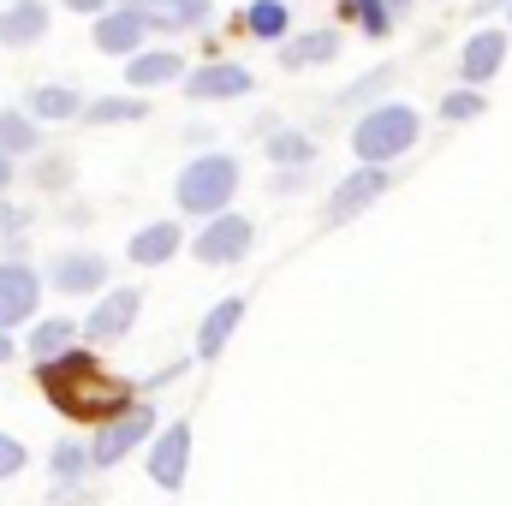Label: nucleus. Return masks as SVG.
Segmentation results:
<instances>
[{
  "mask_svg": "<svg viewBox=\"0 0 512 506\" xmlns=\"http://www.w3.org/2000/svg\"><path fill=\"white\" fill-rule=\"evenodd\" d=\"M6 358H12V340H6V334H0V364H6Z\"/></svg>",
  "mask_w": 512,
  "mask_h": 506,
  "instance_id": "37",
  "label": "nucleus"
},
{
  "mask_svg": "<svg viewBox=\"0 0 512 506\" xmlns=\"http://www.w3.org/2000/svg\"><path fill=\"white\" fill-rule=\"evenodd\" d=\"M507 42H512V30H471V42L459 48V78H465V90H483V84L507 66Z\"/></svg>",
  "mask_w": 512,
  "mask_h": 506,
  "instance_id": "9",
  "label": "nucleus"
},
{
  "mask_svg": "<svg viewBox=\"0 0 512 506\" xmlns=\"http://www.w3.org/2000/svg\"><path fill=\"white\" fill-rule=\"evenodd\" d=\"M239 30L256 36V42H280V36L292 30V6H286V0H251V6L239 12Z\"/></svg>",
  "mask_w": 512,
  "mask_h": 506,
  "instance_id": "22",
  "label": "nucleus"
},
{
  "mask_svg": "<svg viewBox=\"0 0 512 506\" xmlns=\"http://www.w3.org/2000/svg\"><path fill=\"white\" fill-rule=\"evenodd\" d=\"M149 435H155V405H143V399H137L126 417H114V423H102V429H96V441H90V465H102V471H108V465H120V459L137 453Z\"/></svg>",
  "mask_w": 512,
  "mask_h": 506,
  "instance_id": "4",
  "label": "nucleus"
},
{
  "mask_svg": "<svg viewBox=\"0 0 512 506\" xmlns=\"http://www.w3.org/2000/svg\"><path fill=\"white\" fill-rule=\"evenodd\" d=\"M251 245H256V227L245 221V215H233V209H227V215H215V221L197 233V245H191V251H197V262H209V268H233Z\"/></svg>",
  "mask_w": 512,
  "mask_h": 506,
  "instance_id": "5",
  "label": "nucleus"
},
{
  "mask_svg": "<svg viewBox=\"0 0 512 506\" xmlns=\"http://www.w3.org/2000/svg\"><path fill=\"white\" fill-rule=\"evenodd\" d=\"M6 185H12V161L0 155V197H6Z\"/></svg>",
  "mask_w": 512,
  "mask_h": 506,
  "instance_id": "36",
  "label": "nucleus"
},
{
  "mask_svg": "<svg viewBox=\"0 0 512 506\" xmlns=\"http://www.w3.org/2000/svg\"><path fill=\"white\" fill-rule=\"evenodd\" d=\"M143 114H149L143 96H96V102H84V120L90 126H137Z\"/></svg>",
  "mask_w": 512,
  "mask_h": 506,
  "instance_id": "24",
  "label": "nucleus"
},
{
  "mask_svg": "<svg viewBox=\"0 0 512 506\" xmlns=\"http://www.w3.org/2000/svg\"><path fill=\"white\" fill-rule=\"evenodd\" d=\"M137 310H143V292H137V286H114V292H102V298H96V310L84 316V334H90V346H108V340H120L131 322H137Z\"/></svg>",
  "mask_w": 512,
  "mask_h": 506,
  "instance_id": "8",
  "label": "nucleus"
},
{
  "mask_svg": "<svg viewBox=\"0 0 512 506\" xmlns=\"http://www.w3.org/2000/svg\"><path fill=\"white\" fill-rule=\"evenodd\" d=\"M42 30H48V6L42 0L0 6V48H30V42H42Z\"/></svg>",
  "mask_w": 512,
  "mask_h": 506,
  "instance_id": "17",
  "label": "nucleus"
},
{
  "mask_svg": "<svg viewBox=\"0 0 512 506\" xmlns=\"http://www.w3.org/2000/svg\"><path fill=\"white\" fill-rule=\"evenodd\" d=\"M48 286H54V292H66V298L102 292V286H108V262H102L96 251H66V256H54V274H48Z\"/></svg>",
  "mask_w": 512,
  "mask_h": 506,
  "instance_id": "12",
  "label": "nucleus"
},
{
  "mask_svg": "<svg viewBox=\"0 0 512 506\" xmlns=\"http://www.w3.org/2000/svg\"><path fill=\"white\" fill-rule=\"evenodd\" d=\"M143 36H149V24H143L131 6H108V12L96 18V48H102V54L131 60V54H143Z\"/></svg>",
  "mask_w": 512,
  "mask_h": 506,
  "instance_id": "14",
  "label": "nucleus"
},
{
  "mask_svg": "<svg viewBox=\"0 0 512 506\" xmlns=\"http://www.w3.org/2000/svg\"><path fill=\"white\" fill-rule=\"evenodd\" d=\"M185 465H191V423H167L155 435V447H149V483L155 489H179Z\"/></svg>",
  "mask_w": 512,
  "mask_h": 506,
  "instance_id": "11",
  "label": "nucleus"
},
{
  "mask_svg": "<svg viewBox=\"0 0 512 506\" xmlns=\"http://www.w3.org/2000/svg\"><path fill=\"white\" fill-rule=\"evenodd\" d=\"M512 0H471V12H477V18H489V12H507Z\"/></svg>",
  "mask_w": 512,
  "mask_h": 506,
  "instance_id": "34",
  "label": "nucleus"
},
{
  "mask_svg": "<svg viewBox=\"0 0 512 506\" xmlns=\"http://www.w3.org/2000/svg\"><path fill=\"white\" fill-rule=\"evenodd\" d=\"M24 114H30L36 126H66V120H78V114H84V96H78L72 84H36Z\"/></svg>",
  "mask_w": 512,
  "mask_h": 506,
  "instance_id": "19",
  "label": "nucleus"
},
{
  "mask_svg": "<svg viewBox=\"0 0 512 506\" xmlns=\"http://www.w3.org/2000/svg\"><path fill=\"white\" fill-rule=\"evenodd\" d=\"M66 6H72V12H96V18L108 12V0H66Z\"/></svg>",
  "mask_w": 512,
  "mask_h": 506,
  "instance_id": "35",
  "label": "nucleus"
},
{
  "mask_svg": "<svg viewBox=\"0 0 512 506\" xmlns=\"http://www.w3.org/2000/svg\"><path fill=\"white\" fill-rule=\"evenodd\" d=\"M507 24H512V6H507Z\"/></svg>",
  "mask_w": 512,
  "mask_h": 506,
  "instance_id": "39",
  "label": "nucleus"
},
{
  "mask_svg": "<svg viewBox=\"0 0 512 506\" xmlns=\"http://www.w3.org/2000/svg\"><path fill=\"white\" fill-rule=\"evenodd\" d=\"M36 191H48V197H66L72 191V161L66 155H48V161H36Z\"/></svg>",
  "mask_w": 512,
  "mask_h": 506,
  "instance_id": "28",
  "label": "nucleus"
},
{
  "mask_svg": "<svg viewBox=\"0 0 512 506\" xmlns=\"http://www.w3.org/2000/svg\"><path fill=\"white\" fill-rule=\"evenodd\" d=\"M256 78L245 66H233V60H209V66H197V72H185V96L191 102H233V96H251Z\"/></svg>",
  "mask_w": 512,
  "mask_h": 506,
  "instance_id": "10",
  "label": "nucleus"
},
{
  "mask_svg": "<svg viewBox=\"0 0 512 506\" xmlns=\"http://www.w3.org/2000/svg\"><path fill=\"white\" fill-rule=\"evenodd\" d=\"M60 352H72V322H60V316L36 322V328H30V358H36V364H54Z\"/></svg>",
  "mask_w": 512,
  "mask_h": 506,
  "instance_id": "25",
  "label": "nucleus"
},
{
  "mask_svg": "<svg viewBox=\"0 0 512 506\" xmlns=\"http://www.w3.org/2000/svg\"><path fill=\"white\" fill-rule=\"evenodd\" d=\"M84 471H90V447H84V441H60V447H54V477L72 483V477H84Z\"/></svg>",
  "mask_w": 512,
  "mask_h": 506,
  "instance_id": "29",
  "label": "nucleus"
},
{
  "mask_svg": "<svg viewBox=\"0 0 512 506\" xmlns=\"http://www.w3.org/2000/svg\"><path fill=\"white\" fill-rule=\"evenodd\" d=\"M477 114H483V90H465V84H459V90L441 96V120H447V126H465V120H477Z\"/></svg>",
  "mask_w": 512,
  "mask_h": 506,
  "instance_id": "27",
  "label": "nucleus"
},
{
  "mask_svg": "<svg viewBox=\"0 0 512 506\" xmlns=\"http://www.w3.org/2000/svg\"><path fill=\"white\" fill-rule=\"evenodd\" d=\"M387 185H393V173L387 167H358V173H346L334 191H328V227H340V221H358L376 197H382Z\"/></svg>",
  "mask_w": 512,
  "mask_h": 506,
  "instance_id": "7",
  "label": "nucleus"
},
{
  "mask_svg": "<svg viewBox=\"0 0 512 506\" xmlns=\"http://www.w3.org/2000/svg\"><path fill=\"white\" fill-rule=\"evenodd\" d=\"M262 149H268V161L286 173V167H310L316 161V137L310 131H292V126H274L262 131Z\"/></svg>",
  "mask_w": 512,
  "mask_h": 506,
  "instance_id": "21",
  "label": "nucleus"
},
{
  "mask_svg": "<svg viewBox=\"0 0 512 506\" xmlns=\"http://www.w3.org/2000/svg\"><path fill=\"white\" fill-rule=\"evenodd\" d=\"M36 387L48 393V405L60 411V417H72V423H114V417H126L131 405H137V387L126 376H114L96 352H84V346H72V352H60L54 364H36Z\"/></svg>",
  "mask_w": 512,
  "mask_h": 506,
  "instance_id": "1",
  "label": "nucleus"
},
{
  "mask_svg": "<svg viewBox=\"0 0 512 506\" xmlns=\"http://www.w3.org/2000/svg\"><path fill=\"white\" fill-rule=\"evenodd\" d=\"M126 78H131V96L137 90H161V84H185V60L173 48H143L126 60Z\"/></svg>",
  "mask_w": 512,
  "mask_h": 506,
  "instance_id": "15",
  "label": "nucleus"
},
{
  "mask_svg": "<svg viewBox=\"0 0 512 506\" xmlns=\"http://www.w3.org/2000/svg\"><path fill=\"white\" fill-rule=\"evenodd\" d=\"M340 18H352L364 36H387L393 30V6L387 0H340Z\"/></svg>",
  "mask_w": 512,
  "mask_h": 506,
  "instance_id": "26",
  "label": "nucleus"
},
{
  "mask_svg": "<svg viewBox=\"0 0 512 506\" xmlns=\"http://www.w3.org/2000/svg\"><path fill=\"white\" fill-rule=\"evenodd\" d=\"M18 471H24V447H18L12 435H0V483H6V477H18Z\"/></svg>",
  "mask_w": 512,
  "mask_h": 506,
  "instance_id": "32",
  "label": "nucleus"
},
{
  "mask_svg": "<svg viewBox=\"0 0 512 506\" xmlns=\"http://www.w3.org/2000/svg\"><path fill=\"white\" fill-rule=\"evenodd\" d=\"M417 137H423L417 108H405V102H376V108L352 126V149H358L364 167H387V161H399Z\"/></svg>",
  "mask_w": 512,
  "mask_h": 506,
  "instance_id": "3",
  "label": "nucleus"
},
{
  "mask_svg": "<svg viewBox=\"0 0 512 506\" xmlns=\"http://www.w3.org/2000/svg\"><path fill=\"white\" fill-rule=\"evenodd\" d=\"M387 84H393V66H376L370 78H358L352 90H340V102H346V108H358V102H370V96H382Z\"/></svg>",
  "mask_w": 512,
  "mask_h": 506,
  "instance_id": "30",
  "label": "nucleus"
},
{
  "mask_svg": "<svg viewBox=\"0 0 512 506\" xmlns=\"http://www.w3.org/2000/svg\"><path fill=\"white\" fill-rule=\"evenodd\" d=\"M387 6H393V18H399V12H411V0H387Z\"/></svg>",
  "mask_w": 512,
  "mask_h": 506,
  "instance_id": "38",
  "label": "nucleus"
},
{
  "mask_svg": "<svg viewBox=\"0 0 512 506\" xmlns=\"http://www.w3.org/2000/svg\"><path fill=\"white\" fill-rule=\"evenodd\" d=\"M340 54V30L322 24V30H304V36H286L280 42V66L286 72H304V66H328Z\"/></svg>",
  "mask_w": 512,
  "mask_h": 506,
  "instance_id": "16",
  "label": "nucleus"
},
{
  "mask_svg": "<svg viewBox=\"0 0 512 506\" xmlns=\"http://www.w3.org/2000/svg\"><path fill=\"white\" fill-rule=\"evenodd\" d=\"M304 185H310V173H304V167H286V173H274V179H268V191H274V197H280V191H304Z\"/></svg>",
  "mask_w": 512,
  "mask_h": 506,
  "instance_id": "33",
  "label": "nucleus"
},
{
  "mask_svg": "<svg viewBox=\"0 0 512 506\" xmlns=\"http://www.w3.org/2000/svg\"><path fill=\"white\" fill-rule=\"evenodd\" d=\"M30 221H36L30 209H18V203H6V197H0V239H24V227H30Z\"/></svg>",
  "mask_w": 512,
  "mask_h": 506,
  "instance_id": "31",
  "label": "nucleus"
},
{
  "mask_svg": "<svg viewBox=\"0 0 512 506\" xmlns=\"http://www.w3.org/2000/svg\"><path fill=\"white\" fill-rule=\"evenodd\" d=\"M131 12L149 24V30H203L209 24V0H126Z\"/></svg>",
  "mask_w": 512,
  "mask_h": 506,
  "instance_id": "13",
  "label": "nucleus"
},
{
  "mask_svg": "<svg viewBox=\"0 0 512 506\" xmlns=\"http://www.w3.org/2000/svg\"><path fill=\"white\" fill-rule=\"evenodd\" d=\"M239 322H245V298H221V304L203 316V328H197V358H221Z\"/></svg>",
  "mask_w": 512,
  "mask_h": 506,
  "instance_id": "20",
  "label": "nucleus"
},
{
  "mask_svg": "<svg viewBox=\"0 0 512 506\" xmlns=\"http://www.w3.org/2000/svg\"><path fill=\"white\" fill-rule=\"evenodd\" d=\"M233 191H239V161H233V155H221V149H203L197 161H185V173H179V185H173L179 209H185V215H197V221L227 215Z\"/></svg>",
  "mask_w": 512,
  "mask_h": 506,
  "instance_id": "2",
  "label": "nucleus"
},
{
  "mask_svg": "<svg viewBox=\"0 0 512 506\" xmlns=\"http://www.w3.org/2000/svg\"><path fill=\"white\" fill-rule=\"evenodd\" d=\"M36 149H42V126L18 108H0V155L18 161V155H36Z\"/></svg>",
  "mask_w": 512,
  "mask_h": 506,
  "instance_id": "23",
  "label": "nucleus"
},
{
  "mask_svg": "<svg viewBox=\"0 0 512 506\" xmlns=\"http://www.w3.org/2000/svg\"><path fill=\"white\" fill-rule=\"evenodd\" d=\"M42 304V274L24 268V262H0V334L24 328Z\"/></svg>",
  "mask_w": 512,
  "mask_h": 506,
  "instance_id": "6",
  "label": "nucleus"
},
{
  "mask_svg": "<svg viewBox=\"0 0 512 506\" xmlns=\"http://www.w3.org/2000/svg\"><path fill=\"white\" fill-rule=\"evenodd\" d=\"M185 245V233H179V221H149V227H137L131 233V245H126V256L137 262V268H161L167 256Z\"/></svg>",
  "mask_w": 512,
  "mask_h": 506,
  "instance_id": "18",
  "label": "nucleus"
}]
</instances>
